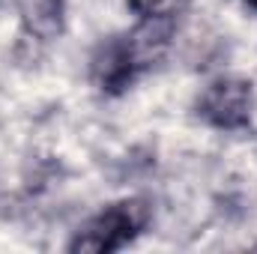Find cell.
<instances>
[{
  "instance_id": "obj_1",
  "label": "cell",
  "mask_w": 257,
  "mask_h": 254,
  "mask_svg": "<svg viewBox=\"0 0 257 254\" xmlns=\"http://www.w3.org/2000/svg\"><path fill=\"white\" fill-rule=\"evenodd\" d=\"M144 224L138 203H117L111 209H105L102 215H96L84 230H78V236L72 239V251H114L120 248L126 239H132L138 233V227Z\"/></svg>"
},
{
  "instance_id": "obj_7",
  "label": "cell",
  "mask_w": 257,
  "mask_h": 254,
  "mask_svg": "<svg viewBox=\"0 0 257 254\" xmlns=\"http://www.w3.org/2000/svg\"><path fill=\"white\" fill-rule=\"evenodd\" d=\"M248 6H254V9H257V0H248Z\"/></svg>"
},
{
  "instance_id": "obj_5",
  "label": "cell",
  "mask_w": 257,
  "mask_h": 254,
  "mask_svg": "<svg viewBox=\"0 0 257 254\" xmlns=\"http://www.w3.org/2000/svg\"><path fill=\"white\" fill-rule=\"evenodd\" d=\"M21 12H24V24L30 33L42 39H51L54 33H60V24H63L60 0H24Z\"/></svg>"
},
{
  "instance_id": "obj_3",
  "label": "cell",
  "mask_w": 257,
  "mask_h": 254,
  "mask_svg": "<svg viewBox=\"0 0 257 254\" xmlns=\"http://www.w3.org/2000/svg\"><path fill=\"white\" fill-rule=\"evenodd\" d=\"M138 69V60L128 48V39H114L108 45H102L93 57V81L108 90V93H120L128 87L132 75Z\"/></svg>"
},
{
  "instance_id": "obj_6",
  "label": "cell",
  "mask_w": 257,
  "mask_h": 254,
  "mask_svg": "<svg viewBox=\"0 0 257 254\" xmlns=\"http://www.w3.org/2000/svg\"><path fill=\"white\" fill-rule=\"evenodd\" d=\"M128 6L138 15H156V12H165L168 0H128Z\"/></svg>"
},
{
  "instance_id": "obj_4",
  "label": "cell",
  "mask_w": 257,
  "mask_h": 254,
  "mask_svg": "<svg viewBox=\"0 0 257 254\" xmlns=\"http://www.w3.org/2000/svg\"><path fill=\"white\" fill-rule=\"evenodd\" d=\"M171 36H174V18H171V12L144 15L141 27L128 36V48H132L138 66H144V63H150L153 57H159L168 48Z\"/></svg>"
},
{
  "instance_id": "obj_2",
  "label": "cell",
  "mask_w": 257,
  "mask_h": 254,
  "mask_svg": "<svg viewBox=\"0 0 257 254\" xmlns=\"http://www.w3.org/2000/svg\"><path fill=\"white\" fill-rule=\"evenodd\" d=\"M200 117L215 129H242L251 120V84L242 78H221L209 84L200 99Z\"/></svg>"
}]
</instances>
